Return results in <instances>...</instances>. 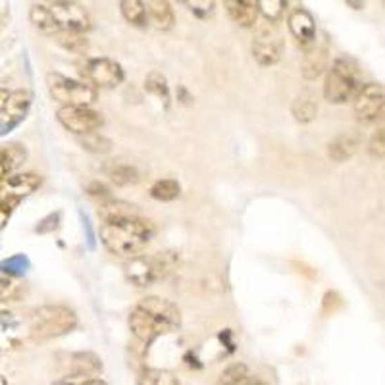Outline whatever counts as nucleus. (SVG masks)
<instances>
[{
	"label": "nucleus",
	"instance_id": "obj_1",
	"mask_svg": "<svg viewBox=\"0 0 385 385\" xmlns=\"http://www.w3.org/2000/svg\"><path fill=\"white\" fill-rule=\"evenodd\" d=\"M130 329L139 341L151 345L160 335L174 334L182 326V310L168 298L145 297L131 308Z\"/></svg>",
	"mask_w": 385,
	"mask_h": 385
},
{
	"label": "nucleus",
	"instance_id": "obj_11",
	"mask_svg": "<svg viewBox=\"0 0 385 385\" xmlns=\"http://www.w3.org/2000/svg\"><path fill=\"white\" fill-rule=\"evenodd\" d=\"M284 39L276 31H262L253 43V56L260 65H274L284 56Z\"/></svg>",
	"mask_w": 385,
	"mask_h": 385
},
{
	"label": "nucleus",
	"instance_id": "obj_15",
	"mask_svg": "<svg viewBox=\"0 0 385 385\" xmlns=\"http://www.w3.org/2000/svg\"><path fill=\"white\" fill-rule=\"evenodd\" d=\"M327 64H329V52H327V46L313 44V46L306 51L305 58H303V64H301V70H303L305 80H316V77H320L322 73L326 72Z\"/></svg>",
	"mask_w": 385,
	"mask_h": 385
},
{
	"label": "nucleus",
	"instance_id": "obj_16",
	"mask_svg": "<svg viewBox=\"0 0 385 385\" xmlns=\"http://www.w3.org/2000/svg\"><path fill=\"white\" fill-rule=\"evenodd\" d=\"M227 14L239 27H253L258 18V6L251 0H227L225 2Z\"/></svg>",
	"mask_w": 385,
	"mask_h": 385
},
{
	"label": "nucleus",
	"instance_id": "obj_32",
	"mask_svg": "<svg viewBox=\"0 0 385 385\" xmlns=\"http://www.w3.org/2000/svg\"><path fill=\"white\" fill-rule=\"evenodd\" d=\"M81 145H83L85 151H91V153H108L112 143H110L108 139L96 135V133H91V135H83Z\"/></svg>",
	"mask_w": 385,
	"mask_h": 385
},
{
	"label": "nucleus",
	"instance_id": "obj_19",
	"mask_svg": "<svg viewBox=\"0 0 385 385\" xmlns=\"http://www.w3.org/2000/svg\"><path fill=\"white\" fill-rule=\"evenodd\" d=\"M72 376L93 378L102 372V360L95 353H75L72 356Z\"/></svg>",
	"mask_w": 385,
	"mask_h": 385
},
{
	"label": "nucleus",
	"instance_id": "obj_26",
	"mask_svg": "<svg viewBox=\"0 0 385 385\" xmlns=\"http://www.w3.org/2000/svg\"><path fill=\"white\" fill-rule=\"evenodd\" d=\"M120 10H122L125 22H130L131 25H137V27H146L149 18H146V8L143 2H139V0H124V2H120Z\"/></svg>",
	"mask_w": 385,
	"mask_h": 385
},
{
	"label": "nucleus",
	"instance_id": "obj_6",
	"mask_svg": "<svg viewBox=\"0 0 385 385\" xmlns=\"http://www.w3.org/2000/svg\"><path fill=\"white\" fill-rule=\"evenodd\" d=\"M46 87L54 101L62 102L64 106H85L89 108L99 99V91L91 87L85 81L70 80L62 73H49Z\"/></svg>",
	"mask_w": 385,
	"mask_h": 385
},
{
	"label": "nucleus",
	"instance_id": "obj_18",
	"mask_svg": "<svg viewBox=\"0 0 385 385\" xmlns=\"http://www.w3.org/2000/svg\"><path fill=\"white\" fill-rule=\"evenodd\" d=\"M102 172L110 182L116 183L120 187L133 185V183H137L141 179L137 168L131 166V164H124V162H108V164H104Z\"/></svg>",
	"mask_w": 385,
	"mask_h": 385
},
{
	"label": "nucleus",
	"instance_id": "obj_21",
	"mask_svg": "<svg viewBox=\"0 0 385 385\" xmlns=\"http://www.w3.org/2000/svg\"><path fill=\"white\" fill-rule=\"evenodd\" d=\"M99 216L102 222H112V220L120 218H130V216H141L137 210V206H133L124 201H108V203H102L99 208Z\"/></svg>",
	"mask_w": 385,
	"mask_h": 385
},
{
	"label": "nucleus",
	"instance_id": "obj_27",
	"mask_svg": "<svg viewBox=\"0 0 385 385\" xmlns=\"http://www.w3.org/2000/svg\"><path fill=\"white\" fill-rule=\"evenodd\" d=\"M182 193V185L175 182V179H158L153 183L151 187V196L160 201V203H170L175 201Z\"/></svg>",
	"mask_w": 385,
	"mask_h": 385
},
{
	"label": "nucleus",
	"instance_id": "obj_14",
	"mask_svg": "<svg viewBox=\"0 0 385 385\" xmlns=\"http://www.w3.org/2000/svg\"><path fill=\"white\" fill-rule=\"evenodd\" d=\"M31 104V95L27 91H14V93H10L8 96L6 106L2 108L0 112V116H2V131L0 133H4L10 127H14L22 122L23 118H25V112L30 108Z\"/></svg>",
	"mask_w": 385,
	"mask_h": 385
},
{
	"label": "nucleus",
	"instance_id": "obj_13",
	"mask_svg": "<svg viewBox=\"0 0 385 385\" xmlns=\"http://www.w3.org/2000/svg\"><path fill=\"white\" fill-rule=\"evenodd\" d=\"M43 183L41 175L33 174V172H25V174H14L6 177L4 182H0V196H8V198H15L22 203L23 198L37 191Z\"/></svg>",
	"mask_w": 385,
	"mask_h": 385
},
{
	"label": "nucleus",
	"instance_id": "obj_22",
	"mask_svg": "<svg viewBox=\"0 0 385 385\" xmlns=\"http://www.w3.org/2000/svg\"><path fill=\"white\" fill-rule=\"evenodd\" d=\"M30 20L37 30L44 33V35L54 37L60 33L58 27H56V22H54V18H52L51 10H49L46 4H33L30 10Z\"/></svg>",
	"mask_w": 385,
	"mask_h": 385
},
{
	"label": "nucleus",
	"instance_id": "obj_9",
	"mask_svg": "<svg viewBox=\"0 0 385 385\" xmlns=\"http://www.w3.org/2000/svg\"><path fill=\"white\" fill-rule=\"evenodd\" d=\"M60 33H85L91 30L87 10L77 2H51L46 4Z\"/></svg>",
	"mask_w": 385,
	"mask_h": 385
},
{
	"label": "nucleus",
	"instance_id": "obj_43",
	"mask_svg": "<svg viewBox=\"0 0 385 385\" xmlns=\"http://www.w3.org/2000/svg\"><path fill=\"white\" fill-rule=\"evenodd\" d=\"M0 385H8V379L2 374H0Z\"/></svg>",
	"mask_w": 385,
	"mask_h": 385
},
{
	"label": "nucleus",
	"instance_id": "obj_30",
	"mask_svg": "<svg viewBox=\"0 0 385 385\" xmlns=\"http://www.w3.org/2000/svg\"><path fill=\"white\" fill-rule=\"evenodd\" d=\"M54 37H56V41L64 46L65 51L75 52V54H83V52H87L89 41L85 39L83 33H58V35H54Z\"/></svg>",
	"mask_w": 385,
	"mask_h": 385
},
{
	"label": "nucleus",
	"instance_id": "obj_7",
	"mask_svg": "<svg viewBox=\"0 0 385 385\" xmlns=\"http://www.w3.org/2000/svg\"><path fill=\"white\" fill-rule=\"evenodd\" d=\"M83 77L85 83L95 89H112L124 81V68L118 64L116 60L110 58H91L83 65Z\"/></svg>",
	"mask_w": 385,
	"mask_h": 385
},
{
	"label": "nucleus",
	"instance_id": "obj_2",
	"mask_svg": "<svg viewBox=\"0 0 385 385\" xmlns=\"http://www.w3.org/2000/svg\"><path fill=\"white\" fill-rule=\"evenodd\" d=\"M154 237V225L141 216L102 222L101 241L112 255L137 256Z\"/></svg>",
	"mask_w": 385,
	"mask_h": 385
},
{
	"label": "nucleus",
	"instance_id": "obj_17",
	"mask_svg": "<svg viewBox=\"0 0 385 385\" xmlns=\"http://www.w3.org/2000/svg\"><path fill=\"white\" fill-rule=\"evenodd\" d=\"M146 8V18L151 20L156 30L160 31H170L174 27L175 23V15H174V8L170 2H164V0H153L145 4Z\"/></svg>",
	"mask_w": 385,
	"mask_h": 385
},
{
	"label": "nucleus",
	"instance_id": "obj_36",
	"mask_svg": "<svg viewBox=\"0 0 385 385\" xmlns=\"http://www.w3.org/2000/svg\"><path fill=\"white\" fill-rule=\"evenodd\" d=\"M370 154L378 160H384L385 156V143H384V127H379L370 139Z\"/></svg>",
	"mask_w": 385,
	"mask_h": 385
},
{
	"label": "nucleus",
	"instance_id": "obj_37",
	"mask_svg": "<svg viewBox=\"0 0 385 385\" xmlns=\"http://www.w3.org/2000/svg\"><path fill=\"white\" fill-rule=\"evenodd\" d=\"M52 385H108L104 379L99 378H77V376H70V378L58 379Z\"/></svg>",
	"mask_w": 385,
	"mask_h": 385
},
{
	"label": "nucleus",
	"instance_id": "obj_23",
	"mask_svg": "<svg viewBox=\"0 0 385 385\" xmlns=\"http://www.w3.org/2000/svg\"><path fill=\"white\" fill-rule=\"evenodd\" d=\"M358 141L351 135H339L335 137L329 145H327V154L332 156V160L345 162L349 160L351 156L356 153Z\"/></svg>",
	"mask_w": 385,
	"mask_h": 385
},
{
	"label": "nucleus",
	"instance_id": "obj_25",
	"mask_svg": "<svg viewBox=\"0 0 385 385\" xmlns=\"http://www.w3.org/2000/svg\"><path fill=\"white\" fill-rule=\"evenodd\" d=\"M137 385H179L174 372L164 368H143L139 372Z\"/></svg>",
	"mask_w": 385,
	"mask_h": 385
},
{
	"label": "nucleus",
	"instance_id": "obj_5",
	"mask_svg": "<svg viewBox=\"0 0 385 385\" xmlns=\"http://www.w3.org/2000/svg\"><path fill=\"white\" fill-rule=\"evenodd\" d=\"M358 68L351 58H335L334 64L327 68L324 96L332 104L349 102L358 91Z\"/></svg>",
	"mask_w": 385,
	"mask_h": 385
},
{
	"label": "nucleus",
	"instance_id": "obj_41",
	"mask_svg": "<svg viewBox=\"0 0 385 385\" xmlns=\"http://www.w3.org/2000/svg\"><path fill=\"white\" fill-rule=\"evenodd\" d=\"M8 96H10V91H8L6 87H0V112H2V108L6 106Z\"/></svg>",
	"mask_w": 385,
	"mask_h": 385
},
{
	"label": "nucleus",
	"instance_id": "obj_39",
	"mask_svg": "<svg viewBox=\"0 0 385 385\" xmlns=\"http://www.w3.org/2000/svg\"><path fill=\"white\" fill-rule=\"evenodd\" d=\"M58 220H60L58 212H56V214H51V216H46L41 224L37 225V232L46 233V232H52V229H56V227H58Z\"/></svg>",
	"mask_w": 385,
	"mask_h": 385
},
{
	"label": "nucleus",
	"instance_id": "obj_34",
	"mask_svg": "<svg viewBox=\"0 0 385 385\" xmlns=\"http://www.w3.org/2000/svg\"><path fill=\"white\" fill-rule=\"evenodd\" d=\"M18 204H20V201H15V198L0 196V232L4 229V225L8 224V220H10Z\"/></svg>",
	"mask_w": 385,
	"mask_h": 385
},
{
	"label": "nucleus",
	"instance_id": "obj_40",
	"mask_svg": "<svg viewBox=\"0 0 385 385\" xmlns=\"http://www.w3.org/2000/svg\"><path fill=\"white\" fill-rule=\"evenodd\" d=\"M87 191H89V195H93V196H106L110 193L108 187H104V185L99 182L91 183V185L87 187Z\"/></svg>",
	"mask_w": 385,
	"mask_h": 385
},
{
	"label": "nucleus",
	"instance_id": "obj_12",
	"mask_svg": "<svg viewBox=\"0 0 385 385\" xmlns=\"http://www.w3.org/2000/svg\"><path fill=\"white\" fill-rule=\"evenodd\" d=\"M291 35L297 39V43L308 51L313 44H316V22L314 15L306 8H295L287 20Z\"/></svg>",
	"mask_w": 385,
	"mask_h": 385
},
{
	"label": "nucleus",
	"instance_id": "obj_44",
	"mask_svg": "<svg viewBox=\"0 0 385 385\" xmlns=\"http://www.w3.org/2000/svg\"><path fill=\"white\" fill-rule=\"evenodd\" d=\"M255 385H270V384H266V381H256Z\"/></svg>",
	"mask_w": 385,
	"mask_h": 385
},
{
	"label": "nucleus",
	"instance_id": "obj_29",
	"mask_svg": "<svg viewBox=\"0 0 385 385\" xmlns=\"http://www.w3.org/2000/svg\"><path fill=\"white\" fill-rule=\"evenodd\" d=\"M291 112H293V116L297 122L301 124H310L316 114H318V104L310 99H297V101L293 102V106H291Z\"/></svg>",
	"mask_w": 385,
	"mask_h": 385
},
{
	"label": "nucleus",
	"instance_id": "obj_38",
	"mask_svg": "<svg viewBox=\"0 0 385 385\" xmlns=\"http://www.w3.org/2000/svg\"><path fill=\"white\" fill-rule=\"evenodd\" d=\"M15 297V285L12 284V279H8L6 276L0 274V301H8V298Z\"/></svg>",
	"mask_w": 385,
	"mask_h": 385
},
{
	"label": "nucleus",
	"instance_id": "obj_4",
	"mask_svg": "<svg viewBox=\"0 0 385 385\" xmlns=\"http://www.w3.org/2000/svg\"><path fill=\"white\" fill-rule=\"evenodd\" d=\"M177 262H179V255L172 251L154 253V255H137L125 264V276L137 287H149L164 279L175 268Z\"/></svg>",
	"mask_w": 385,
	"mask_h": 385
},
{
	"label": "nucleus",
	"instance_id": "obj_3",
	"mask_svg": "<svg viewBox=\"0 0 385 385\" xmlns=\"http://www.w3.org/2000/svg\"><path fill=\"white\" fill-rule=\"evenodd\" d=\"M77 326V316L72 308L62 305L39 306L30 322V334L33 341H49L54 337L70 334Z\"/></svg>",
	"mask_w": 385,
	"mask_h": 385
},
{
	"label": "nucleus",
	"instance_id": "obj_8",
	"mask_svg": "<svg viewBox=\"0 0 385 385\" xmlns=\"http://www.w3.org/2000/svg\"><path fill=\"white\" fill-rule=\"evenodd\" d=\"M56 118L65 130L72 131L75 135H81V137L95 133L104 124V118H102L101 112L85 108V106H62L56 112Z\"/></svg>",
	"mask_w": 385,
	"mask_h": 385
},
{
	"label": "nucleus",
	"instance_id": "obj_10",
	"mask_svg": "<svg viewBox=\"0 0 385 385\" xmlns=\"http://www.w3.org/2000/svg\"><path fill=\"white\" fill-rule=\"evenodd\" d=\"M384 101L385 93L381 83H366V85H362L356 91L355 104H353L356 120L362 122V124L376 122L384 112Z\"/></svg>",
	"mask_w": 385,
	"mask_h": 385
},
{
	"label": "nucleus",
	"instance_id": "obj_35",
	"mask_svg": "<svg viewBox=\"0 0 385 385\" xmlns=\"http://www.w3.org/2000/svg\"><path fill=\"white\" fill-rule=\"evenodd\" d=\"M185 6H189V10L193 12V14L196 15V18H208V15L214 12V2H208V0H193V2H185Z\"/></svg>",
	"mask_w": 385,
	"mask_h": 385
},
{
	"label": "nucleus",
	"instance_id": "obj_24",
	"mask_svg": "<svg viewBox=\"0 0 385 385\" xmlns=\"http://www.w3.org/2000/svg\"><path fill=\"white\" fill-rule=\"evenodd\" d=\"M218 385H253L248 366L243 362H233L225 368L218 378Z\"/></svg>",
	"mask_w": 385,
	"mask_h": 385
},
{
	"label": "nucleus",
	"instance_id": "obj_42",
	"mask_svg": "<svg viewBox=\"0 0 385 385\" xmlns=\"http://www.w3.org/2000/svg\"><path fill=\"white\" fill-rule=\"evenodd\" d=\"M347 6H355L356 10H360V8H364V2H353V0H347Z\"/></svg>",
	"mask_w": 385,
	"mask_h": 385
},
{
	"label": "nucleus",
	"instance_id": "obj_28",
	"mask_svg": "<svg viewBox=\"0 0 385 385\" xmlns=\"http://www.w3.org/2000/svg\"><path fill=\"white\" fill-rule=\"evenodd\" d=\"M145 89L151 95L158 96L160 101L168 104L170 102V87H168V80L160 72H151L145 80Z\"/></svg>",
	"mask_w": 385,
	"mask_h": 385
},
{
	"label": "nucleus",
	"instance_id": "obj_31",
	"mask_svg": "<svg viewBox=\"0 0 385 385\" xmlns=\"http://www.w3.org/2000/svg\"><path fill=\"white\" fill-rule=\"evenodd\" d=\"M256 6H258V14L264 15L270 23H274L282 20L287 2L285 0H260V2H256Z\"/></svg>",
	"mask_w": 385,
	"mask_h": 385
},
{
	"label": "nucleus",
	"instance_id": "obj_33",
	"mask_svg": "<svg viewBox=\"0 0 385 385\" xmlns=\"http://www.w3.org/2000/svg\"><path fill=\"white\" fill-rule=\"evenodd\" d=\"M27 266H30V262L23 255H15L12 258H8V260L0 262V270L6 272V274H12V276H22L23 272L27 270Z\"/></svg>",
	"mask_w": 385,
	"mask_h": 385
},
{
	"label": "nucleus",
	"instance_id": "obj_20",
	"mask_svg": "<svg viewBox=\"0 0 385 385\" xmlns=\"http://www.w3.org/2000/svg\"><path fill=\"white\" fill-rule=\"evenodd\" d=\"M25 156H27V153L22 145L2 146L0 149V182L10 177L15 168L25 160Z\"/></svg>",
	"mask_w": 385,
	"mask_h": 385
}]
</instances>
